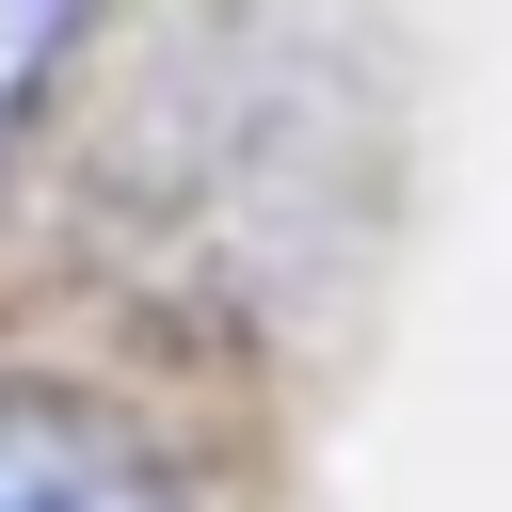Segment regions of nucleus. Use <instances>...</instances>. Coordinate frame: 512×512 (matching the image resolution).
<instances>
[{
    "instance_id": "f257e3e1",
    "label": "nucleus",
    "mask_w": 512,
    "mask_h": 512,
    "mask_svg": "<svg viewBox=\"0 0 512 512\" xmlns=\"http://www.w3.org/2000/svg\"><path fill=\"white\" fill-rule=\"evenodd\" d=\"M0 512H176V496H160V464L112 416L0 384Z\"/></svg>"
},
{
    "instance_id": "f03ea898",
    "label": "nucleus",
    "mask_w": 512,
    "mask_h": 512,
    "mask_svg": "<svg viewBox=\"0 0 512 512\" xmlns=\"http://www.w3.org/2000/svg\"><path fill=\"white\" fill-rule=\"evenodd\" d=\"M80 16H96V0H0V128L32 112V80L64 64V32H80Z\"/></svg>"
}]
</instances>
